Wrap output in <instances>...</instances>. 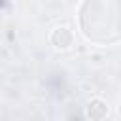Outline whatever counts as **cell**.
Returning a JSON list of instances; mask_svg holds the SVG:
<instances>
[{"instance_id": "obj_1", "label": "cell", "mask_w": 121, "mask_h": 121, "mask_svg": "<svg viewBox=\"0 0 121 121\" xmlns=\"http://www.w3.org/2000/svg\"><path fill=\"white\" fill-rule=\"evenodd\" d=\"M49 42L53 43L55 49H68L74 42V36H72V30L68 26H57L53 28V32L49 34Z\"/></svg>"}, {"instance_id": "obj_2", "label": "cell", "mask_w": 121, "mask_h": 121, "mask_svg": "<svg viewBox=\"0 0 121 121\" xmlns=\"http://www.w3.org/2000/svg\"><path fill=\"white\" fill-rule=\"evenodd\" d=\"M108 115V104L102 100V98H91L87 108H85V117L89 119H102Z\"/></svg>"}, {"instance_id": "obj_3", "label": "cell", "mask_w": 121, "mask_h": 121, "mask_svg": "<svg viewBox=\"0 0 121 121\" xmlns=\"http://www.w3.org/2000/svg\"><path fill=\"white\" fill-rule=\"evenodd\" d=\"M117 115H119V117H121V106H119V108H117Z\"/></svg>"}]
</instances>
